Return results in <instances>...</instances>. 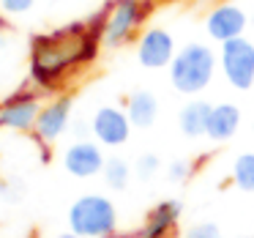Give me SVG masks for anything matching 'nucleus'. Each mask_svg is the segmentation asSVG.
Instances as JSON below:
<instances>
[{"label": "nucleus", "instance_id": "obj_24", "mask_svg": "<svg viewBox=\"0 0 254 238\" xmlns=\"http://www.w3.org/2000/svg\"><path fill=\"white\" fill-rule=\"evenodd\" d=\"M249 22H252V25H254V17H252V19H249Z\"/></svg>", "mask_w": 254, "mask_h": 238}, {"label": "nucleus", "instance_id": "obj_22", "mask_svg": "<svg viewBox=\"0 0 254 238\" xmlns=\"http://www.w3.org/2000/svg\"><path fill=\"white\" fill-rule=\"evenodd\" d=\"M74 129H77V134H85V132H88V129H85V123H82V121H77V123H74Z\"/></svg>", "mask_w": 254, "mask_h": 238}, {"label": "nucleus", "instance_id": "obj_12", "mask_svg": "<svg viewBox=\"0 0 254 238\" xmlns=\"http://www.w3.org/2000/svg\"><path fill=\"white\" fill-rule=\"evenodd\" d=\"M181 214H183V205L178 203V200H161L159 205L150 208L148 219H145L142 238H167L175 230Z\"/></svg>", "mask_w": 254, "mask_h": 238}, {"label": "nucleus", "instance_id": "obj_16", "mask_svg": "<svg viewBox=\"0 0 254 238\" xmlns=\"http://www.w3.org/2000/svg\"><path fill=\"white\" fill-rule=\"evenodd\" d=\"M101 175H104V183L110 189H126L128 186V178H131V167L126 164L123 159H118V156H112V159H107L104 170H101Z\"/></svg>", "mask_w": 254, "mask_h": 238}, {"label": "nucleus", "instance_id": "obj_19", "mask_svg": "<svg viewBox=\"0 0 254 238\" xmlns=\"http://www.w3.org/2000/svg\"><path fill=\"white\" fill-rule=\"evenodd\" d=\"M189 172H191V164H189L186 159H175L170 164V170H167V178H170L172 183H183L189 178Z\"/></svg>", "mask_w": 254, "mask_h": 238}, {"label": "nucleus", "instance_id": "obj_15", "mask_svg": "<svg viewBox=\"0 0 254 238\" xmlns=\"http://www.w3.org/2000/svg\"><path fill=\"white\" fill-rule=\"evenodd\" d=\"M210 110H213V104H208V101H199V99L189 101V104L181 110V115H178L181 132L186 134V137H199V134H205Z\"/></svg>", "mask_w": 254, "mask_h": 238}, {"label": "nucleus", "instance_id": "obj_17", "mask_svg": "<svg viewBox=\"0 0 254 238\" xmlns=\"http://www.w3.org/2000/svg\"><path fill=\"white\" fill-rule=\"evenodd\" d=\"M232 181L243 192H254V154H241L232 164Z\"/></svg>", "mask_w": 254, "mask_h": 238}, {"label": "nucleus", "instance_id": "obj_18", "mask_svg": "<svg viewBox=\"0 0 254 238\" xmlns=\"http://www.w3.org/2000/svg\"><path fill=\"white\" fill-rule=\"evenodd\" d=\"M134 172H137L139 181H150V178L159 172V159H156L153 154H145L137 159V164H134Z\"/></svg>", "mask_w": 254, "mask_h": 238}, {"label": "nucleus", "instance_id": "obj_7", "mask_svg": "<svg viewBox=\"0 0 254 238\" xmlns=\"http://www.w3.org/2000/svg\"><path fill=\"white\" fill-rule=\"evenodd\" d=\"M249 25V17L243 14V8L232 6V3H221L216 6L213 11L208 14L205 19V30L213 41L224 44V41H232V39H241L243 30Z\"/></svg>", "mask_w": 254, "mask_h": 238}, {"label": "nucleus", "instance_id": "obj_4", "mask_svg": "<svg viewBox=\"0 0 254 238\" xmlns=\"http://www.w3.org/2000/svg\"><path fill=\"white\" fill-rule=\"evenodd\" d=\"M148 14L145 0H112L104 14V30H101V44L115 50L134 39L137 28L142 25Z\"/></svg>", "mask_w": 254, "mask_h": 238}, {"label": "nucleus", "instance_id": "obj_3", "mask_svg": "<svg viewBox=\"0 0 254 238\" xmlns=\"http://www.w3.org/2000/svg\"><path fill=\"white\" fill-rule=\"evenodd\" d=\"M68 225L79 238H104L118 227V211L104 194H85L68 211Z\"/></svg>", "mask_w": 254, "mask_h": 238}, {"label": "nucleus", "instance_id": "obj_1", "mask_svg": "<svg viewBox=\"0 0 254 238\" xmlns=\"http://www.w3.org/2000/svg\"><path fill=\"white\" fill-rule=\"evenodd\" d=\"M104 14H96L88 22H74L47 36L33 39V61H30V77L41 88H55L61 77L77 63H88L96 58L104 30Z\"/></svg>", "mask_w": 254, "mask_h": 238}, {"label": "nucleus", "instance_id": "obj_9", "mask_svg": "<svg viewBox=\"0 0 254 238\" xmlns=\"http://www.w3.org/2000/svg\"><path fill=\"white\" fill-rule=\"evenodd\" d=\"M137 58L145 69H164L175 58V41L164 28H150L139 36Z\"/></svg>", "mask_w": 254, "mask_h": 238}, {"label": "nucleus", "instance_id": "obj_2", "mask_svg": "<svg viewBox=\"0 0 254 238\" xmlns=\"http://www.w3.org/2000/svg\"><path fill=\"white\" fill-rule=\"evenodd\" d=\"M216 74V55L205 44H186L170 63V82L178 93L194 96L210 85Z\"/></svg>", "mask_w": 254, "mask_h": 238}, {"label": "nucleus", "instance_id": "obj_13", "mask_svg": "<svg viewBox=\"0 0 254 238\" xmlns=\"http://www.w3.org/2000/svg\"><path fill=\"white\" fill-rule=\"evenodd\" d=\"M238 126H241V112L235 104H213L205 137H210L213 143H224L238 132Z\"/></svg>", "mask_w": 254, "mask_h": 238}, {"label": "nucleus", "instance_id": "obj_10", "mask_svg": "<svg viewBox=\"0 0 254 238\" xmlns=\"http://www.w3.org/2000/svg\"><path fill=\"white\" fill-rule=\"evenodd\" d=\"M63 164L71 172L74 178H93L96 172L104 170L107 159L101 154V148L90 140H79V143L68 145L66 154H63Z\"/></svg>", "mask_w": 254, "mask_h": 238}, {"label": "nucleus", "instance_id": "obj_6", "mask_svg": "<svg viewBox=\"0 0 254 238\" xmlns=\"http://www.w3.org/2000/svg\"><path fill=\"white\" fill-rule=\"evenodd\" d=\"M39 112H41L39 93H33V90H17L6 101H0V129L33 132Z\"/></svg>", "mask_w": 254, "mask_h": 238}, {"label": "nucleus", "instance_id": "obj_8", "mask_svg": "<svg viewBox=\"0 0 254 238\" xmlns=\"http://www.w3.org/2000/svg\"><path fill=\"white\" fill-rule=\"evenodd\" d=\"M131 132V121L123 110L118 107H99L90 121V134L101 145H123Z\"/></svg>", "mask_w": 254, "mask_h": 238}, {"label": "nucleus", "instance_id": "obj_20", "mask_svg": "<svg viewBox=\"0 0 254 238\" xmlns=\"http://www.w3.org/2000/svg\"><path fill=\"white\" fill-rule=\"evenodd\" d=\"M186 238H221V230L213 222H202V225L191 227V230L186 233Z\"/></svg>", "mask_w": 254, "mask_h": 238}, {"label": "nucleus", "instance_id": "obj_23", "mask_svg": "<svg viewBox=\"0 0 254 238\" xmlns=\"http://www.w3.org/2000/svg\"><path fill=\"white\" fill-rule=\"evenodd\" d=\"M58 238H79L77 233H63V236H58Z\"/></svg>", "mask_w": 254, "mask_h": 238}, {"label": "nucleus", "instance_id": "obj_21", "mask_svg": "<svg viewBox=\"0 0 254 238\" xmlns=\"http://www.w3.org/2000/svg\"><path fill=\"white\" fill-rule=\"evenodd\" d=\"M36 0H0V8L6 14H25L33 8Z\"/></svg>", "mask_w": 254, "mask_h": 238}, {"label": "nucleus", "instance_id": "obj_14", "mask_svg": "<svg viewBox=\"0 0 254 238\" xmlns=\"http://www.w3.org/2000/svg\"><path fill=\"white\" fill-rule=\"evenodd\" d=\"M126 115L131 121V126L148 129V126H153L156 115H159V101H156V96L150 90H137L126 101Z\"/></svg>", "mask_w": 254, "mask_h": 238}, {"label": "nucleus", "instance_id": "obj_5", "mask_svg": "<svg viewBox=\"0 0 254 238\" xmlns=\"http://www.w3.org/2000/svg\"><path fill=\"white\" fill-rule=\"evenodd\" d=\"M221 72L235 90H249L254 85V44L249 39H232L221 44Z\"/></svg>", "mask_w": 254, "mask_h": 238}, {"label": "nucleus", "instance_id": "obj_11", "mask_svg": "<svg viewBox=\"0 0 254 238\" xmlns=\"http://www.w3.org/2000/svg\"><path fill=\"white\" fill-rule=\"evenodd\" d=\"M68 115H71V99L61 96V99L50 101V104L41 107L39 118H36V126H33V134L41 145L44 143H55L68 126Z\"/></svg>", "mask_w": 254, "mask_h": 238}, {"label": "nucleus", "instance_id": "obj_25", "mask_svg": "<svg viewBox=\"0 0 254 238\" xmlns=\"http://www.w3.org/2000/svg\"><path fill=\"white\" fill-rule=\"evenodd\" d=\"M52 3H58V0H52Z\"/></svg>", "mask_w": 254, "mask_h": 238}]
</instances>
